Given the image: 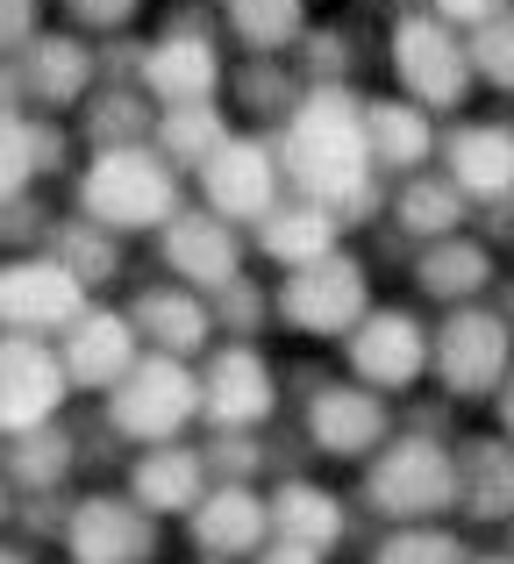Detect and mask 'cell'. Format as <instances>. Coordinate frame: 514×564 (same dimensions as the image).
Instances as JSON below:
<instances>
[{
	"instance_id": "obj_12",
	"label": "cell",
	"mask_w": 514,
	"mask_h": 564,
	"mask_svg": "<svg viewBox=\"0 0 514 564\" xmlns=\"http://www.w3.org/2000/svg\"><path fill=\"white\" fill-rule=\"evenodd\" d=\"M194 186H200V207H215V215L237 221V229H258V221L293 193L286 165H278V143L251 137V129H237V137L194 172Z\"/></svg>"
},
{
	"instance_id": "obj_36",
	"label": "cell",
	"mask_w": 514,
	"mask_h": 564,
	"mask_svg": "<svg viewBox=\"0 0 514 564\" xmlns=\"http://www.w3.org/2000/svg\"><path fill=\"white\" fill-rule=\"evenodd\" d=\"M472 65H479V86L493 94H514V14H493L472 43Z\"/></svg>"
},
{
	"instance_id": "obj_16",
	"label": "cell",
	"mask_w": 514,
	"mask_h": 564,
	"mask_svg": "<svg viewBox=\"0 0 514 564\" xmlns=\"http://www.w3.org/2000/svg\"><path fill=\"white\" fill-rule=\"evenodd\" d=\"M129 322H136L143 350H157V358H186L200 365L215 344H222V329H215V301L194 286H179V279H143L136 293H129Z\"/></svg>"
},
{
	"instance_id": "obj_11",
	"label": "cell",
	"mask_w": 514,
	"mask_h": 564,
	"mask_svg": "<svg viewBox=\"0 0 514 564\" xmlns=\"http://www.w3.org/2000/svg\"><path fill=\"white\" fill-rule=\"evenodd\" d=\"M57 551H65V564H157L165 557V522L129 486H94V494L72 500Z\"/></svg>"
},
{
	"instance_id": "obj_27",
	"label": "cell",
	"mask_w": 514,
	"mask_h": 564,
	"mask_svg": "<svg viewBox=\"0 0 514 564\" xmlns=\"http://www.w3.org/2000/svg\"><path fill=\"white\" fill-rule=\"evenodd\" d=\"M386 221L422 250V243H444V236H464V229H472V200H464V186L436 165V172H415V180L393 186Z\"/></svg>"
},
{
	"instance_id": "obj_21",
	"label": "cell",
	"mask_w": 514,
	"mask_h": 564,
	"mask_svg": "<svg viewBox=\"0 0 514 564\" xmlns=\"http://www.w3.org/2000/svg\"><path fill=\"white\" fill-rule=\"evenodd\" d=\"M364 129H372V165L379 180H415V172H436V158H444V122H436L422 100L407 94H379L364 100Z\"/></svg>"
},
{
	"instance_id": "obj_25",
	"label": "cell",
	"mask_w": 514,
	"mask_h": 564,
	"mask_svg": "<svg viewBox=\"0 0 514 564\" xmlns=\"http://www.w3.org/2000/svg\"><path fill=\"white\" fill-rule=\"evenodd\" d=\"M229 86V65L208 36H157L143 51V94L157 108H194V100H215Z\"/></svg>"
},
{
	"instance_id": "obj_37",
	"label": "cell",
	"mask_w": 514,
	"mask_h": 564,
	"mask_svg": "<svg viewBox=\"0 0 514 564\" xmlns=\"http://www.w3.org/2000/svg\"><path fill=\"white\" fill-rule=\"evenodd\" d=\"M436 14H444V22H479V29H486L493 14H507V8H501V0H436Z\"/></svg>"
},
{
	"instance_id": "obj_43",
	"label": "cell",
	"mask_w": 514,
	"mask_h": 564,
	"mask_svg": "<svg viewBox=\"0 0 514 564\" xmlns=\"http://www.w3.org/2000/svg\"><path fill=\"white\" fill-rule=\"evenodd\" d=\"M194 564H222V557H194Z\"/></svg>"
},
{
	"instance_id": "obj_19",
	"label": "cell",
	"mask_w": 514,
	"mask_h": 564,
	"mask_svg": "<svg viewBox=\"0 0 514 564\" xmlns=\"http://www.w3.org/2000/svg\"><path fill=\"white\" fill-rule=\"evenodd\" d=\"M57 350H65L72 386H79V393H94V400H108L114 386L151 358V350H143V336H136V322H129V307H108V301L86 307V315L57 336Z\"/></svg>"
},
{
	"instance_id": "obj_18",
	"label": "cell",
	"mask_w": 514,
	"mask_h": 564,
	"mask_svg": "<svg viewBox=\"0 0 514 564\" xmlns=\"http://www.w3.org/2000/svg\"><path fill=\"white\" fill-rule=\"evenodd\" d=\"M186 543H194V557H222V564H251L278 543L272 529V494H258V486H208V500H200L194 514H186Z\"/></svg>"
},
{
	"instance_id": "obj_39",
	"label": "cell",
	"mask_w": 514,
	"mask_h": 564,
	"mask_svg": "<svg viewBox=\"0 0 514 564\" xmlns=\"http://www.w3.org/2000/svg\"><path fill=\"white\" fill-rule=\"evenodd\" d=\"M493 429H501V436L514 443V379L501 386V400H493Z\"/></svg>"
},
{
	"instance_id": "obj_42",
	"label": "cell",
	"mask_w": 514,
	"mask_h": 564,
	"mask_svg": "<svg viewBox=\"0 0 514 564\" xmlns=\"http://www.w3.org/2000/svg\"><path fill=\"white\" fill-rule=\"evenodd\" d=\"M501 536H507V543H501V551H514V522H507V529H501Z\"/></svg>"
},
{
	"instance_id": "obj_30",
	"label": "cell",
	"mask_w": 514,
	"mask_h": 564,
	"mask_svg": "<svg viewBox=\"0 0 514 564\" xmlns=\"http://www.w3.org/2000/svg\"><path fill=\"white\" fill-rule=\"evenodd\" d=\"M43 250H51V258L57 264H72V272H79L86 279V286H122V236H114V229H100V221H86V215H51V243H43Z\"/></svg>"
},
{
	"instance_id": "obj_3",
	"label": "cell",
	"mask_w": 514,
	"mask_h": 564,
	"mask_svg": "<svg viewBox=\"0 0 514 564\" xmlns=\"http://www.w3.org/2000/svg\"><path fill=\"white\" fill-rule=\"evenodd\" d=\"M358 508L379 529H415V522H450L458 514V443L444 436H401L358 471Z\"/></svg>"
},
{
	"instance_id": "obj_24",
	"label": "cell",
	"mask_w": 514,
	"mask_h": 564,
	"mask_svg": "<svg viewBox=\"0 0 514 564\" xmlns=\"http://www.w3.org/2000/svg\"><path fill=\"white\" fill-rule=\"evenodd\" d=\"M458 522H479V529L514 522V443L501 429L458 436Z\"/></svg>"
},
{
	"instance_id": "obj_13",
	"label": "cell",
	"mask_w": 514,
	"mask_h": 564,
	"mask_svg": "<svg viewBox=\"0 0 514 564\" xmlns=\"http://www.w3.org/2000/svg\"><path fill=\"white\" fill-rule=\"evenodd\" d=\"M86 307H94V286L72 264H57L51 250H22L0 272V322H8V336H51L57 344Z\"/></svg>"
},
{
	"instance_id": "obj_20",
	"label": "cell",
	"mask_w": 514,
	"mask_h": 564,
	"mask_svg": "<svg viewBox=\"0 0 514 564\" xmlns=\"http://www.w3.org/2000/svg\"><path fill=\"white\" fill-rule=\"evenodd\" d=\"M436 165L464 186L472 207L514 200V122L501 115H472V122H450L444 129V158Z\"/></svg>"
},
{
	"instance_id": "obj_32",
	"label": "cell",
	"mask_w": 514,
	"mask_h": 564,
	"mask_svg": "<svg viewBox=\"0 0 514 564\" xmlns=\"http://www.w3.org/2000/svg\"><path fill=\"white\" fill-rule=\"evenodd\" d=\"M229 137H237V129H229V115L215 108V100H194V108H157V137H151V143H157V151H165L179 172H200Z\"/></svg>"
},
{
	"instance_id": "obj_6",
	"label": "cell",
	"mask_w": 514,
	"mask_h": 564,
	"mask_svg": "<svg viewBox=\"0 0 514 564\" xmlns=\"http://www.w3.org/2000/svg\"><path fill=\"white\" fill-rule=\"evenodd\" d=\"M343 379L372 386L386 400H407L422 379H436V322L407 301H379L343 344Z\"/></svg>"
},
{
	"instance_id": "obj_17",
	"label": "cell",
	"mask_w": 514,
	"mask_h": 564,
	"mask_svg": "<svg viewBox=\"0 0 514 564\" xmlns=\"http://www.w3.org/2000/svg\"><path fill=\"white\" fill-rule=\"evenodd\" d=\"M407 279H415V293L429 307L458 315V307H486L507 272H501V250L479 229H464V236H444V243H422L415 258H407Z\"/></svg>"
},
{
	"instance_id": "obj_10",
	"label": "cell",
	"mask_w": 514,
	"mask_h": 564,
	"mask_svg": "<svg viewBox=\"0 0 514 564\" xmlns=\"http://www.w3.org/2000/svg\"><path fill=\"white\" fill-rule=\"evenodd\" d=\"M278 408H286V379L264 358V344L222 336V344L200 358V414H208L215 436H258Z\"/></svg>"
},
{
	"instance_id": "obj_40",
	"label": "cell",
	"mask_w": 514,
	"mask_h": 564,
	"mask_svg": "<svg viewBox=\"0 0 514 564\" xmlns=\"http://www.w3.org/2000/svg\"><path fill=\"white\" fill-rule=\"evenodd\" d=\"M0 564H36V543H8V557Z\"/></svg>"
},
{
	"instance_id": "obj_8",
	"label": "cell",
	"mask_w": 514,
	"mask_h": 564,
	"mask_svg": "<svg viewBox=\"0 0 514 564\" xmlns=\"http://www.w3.org/2000/svg\"><path fill=\"white\" fill-rule=\"evenodd\" d=\"M386 65H393V86H401L407 100H422L429 115L464 108L472 86H479L472 43H458V29H450L444 14H407V22H393Z\"/></svg>"
},
{
	"instance_id": "obj_22",
	"label": "cell",
	"mask_w": 514,
	"mask_h": 564,
	"mask_svg": "<svg viewBox=\"0 0 514 564\" xmlns=\"http://www.w3.org/2000/svg\"><path fill=\"white\" fill-rule=\"evenodd\" d=\"M122 486L157 522H186V514L208 500L215 471H208V451H200V443H157V451H136L122 465Z\"/></svg>"
},
{
	"instance_id": "obj_31",
	"label": "cell",
	"mask_w": 514,
	"mask_h": 564,
	"mask_svg": "<svg viewBox=\"0 0 514 564\" xmlns=\"http://www.w3.org/2000/svg\"><path fill=\"white\" fill-rule=\"evenodd\" d=\"M79 137H86V151H129V143L157 137V115H151V100L129 94V86H100L79 108Z\"/></svg>"
},
{
	"instance_id": "obj_23",
	"label": "cell",
	"mask_w": 514,
	"mask_h": 564,
	"mask_svg": "<svg viewBox=\"0 0 514 564\" xmlns=\"http://www.w3.org/2000/svg\"><path fill=\"white\" fill-rule=\"evenodd\" d=\"M343 215L321 200H300V193H286V200L272 207V215L251 229V250L264 264H278V272H300V264H321L329 250H343Z\"/></svg>"
},
{
	"instance_id": "obj_34",
	"label": "cell",
	"mask_w": 514,
	"mask_h": 564,
	"mask_svg": "<svg viewBox=\"0 0 514 564\" xmlns=\"http://www.w3.org/2000/svg\"><path fill=\"white\" fill-rule=\"evenodd\" d=\"M229 36L243 43V57H278L300 36V0H229Z\"/></svg>"
},
{
	"instance_id": "obj_29",
	"label": "cell",
	"mask_w": 514,
	"mask_h": 564,
	"mask_svg": "<svg viewBox=\"0 0 514 564\" xmlns=\"http://www.w3.org/2000/svg\"><path fill=\"white\" fill-rule=\"evenodd\" d=\"M79 436H72L65 422H51V429H29V436H14V451H8V486L14 494H65V479L79 471Z\"/></svg>"
},
{
	"instance_id": "obj_14",
	"label": "cell",
	"mask_w": 514,
	"mask_h": 564,
	"mask_svg": "<svg viewBox=\"0 0 514 564\" xmlns=\"http://www.w3.org/2000/svg\"><path fill=\"white\" fill-rule=\"evenodd\" d=\"M72 393H79V386H72L65 350H57L51 336H8V344H0V429H8V436L65 422Z\"/></svg>"
},
{
	"instance_id": "obj_2",
	"label": "cell",
	"mask_w": 514,
	"mask_h": 564,
	"mask_svg": "<svg viewBox=\"0 0 514 564\" xmlns=\"http://www.w3.org/2000/svg\"><path fill=\"white\" fill-rule=\"evenodd\" d=\"M72 207L100 229L129 236H165L186 215V172L172 165L157 143H129V151H86L72 172Z\"/></svg>"
},
{
	"instance_id": "obj_35",
	"label": "cell",
	"mask_w": 514,
	"mask_h": 564,
	"mask_svg": "<svg viewBox=\"0 0 514 564\" xmlns=\"http://www.w3.org/2000/svg\"><path fill=\"white\" fill-rule=\"evenodd\" d=\"M200 451H208V471L222 486H258L264 471H272V457H264L258 436H208Z\"/></svg>"
},
{
	"instance_id": "obj_33",
	"label": "cell",
	"mask_w": 514,
	"mask_h": 564,
	"mask_svg": "<svg viewBox=\"0 0 514 564\" xmlns=\"http://www.w3.org/2000/svg\"><path fill=\"white\" fill-rule=\"evenodd\" d=\"M479 551L450 522H415V529H379L364 564H472Z\"/></svg>"
},
{
	"instance_id": "obj_38",
	"label": "cell",
	"mask_w": 514,
	"mask_h": 564,
	"mask_svg": "<svg viewBox=\"0 0 514 564\" xmlns=\"http://www.w3.org/2000/svg\"><path fill=\"white\" fill-rule=\"evenodd\" d=\"M251 564H329L321 551H300V543H272L264 557H251Z\"/></svg>"
},
{
	"instance_id": "obj_41",
	"label": "cell",
	"mask_w": 514,
	"mask_h": 564,
	"mask_svg": "<svg viewBox=\"0 0 514 564\" xmlns=\"http://www.w3.org/2000/svg\"><path fill=\"white\" fill-rule=\"evenodd\" d=\"M472 564H514V551H479Z\"/></svg>"
},
{
	"instance_id": "obj_5",
	"label": "cell",
	"mask_w": 514,
	"mask_h": 564,
	"mask_svg": "<svg viewBox=\"0 0 514 564\" xmlns=\"http://www.w3.org/2000/svg\"><path fill=\"white\" fill-rule=\"evenodd\" d=\"M100 422L114 429V436L129 443V451H157V443H179L194 422H208L200 414V365L186 358H143L136 372L114 386L108 400H100Z\"/></svg>"
},
{
	"instance_id": "obj_15",
	"label": "cell",
	"mask_w": 514,
	"mask_h": 564,
	"mask_svg": "<svg viewBox=\"0 0 514 564\" xmlns=\"http://www.w3.org/2000/svg\"><path fill=\"white\" fill-rule=\"evenodd\" d=\"M151 243H157V272L179 279V286H194V293H208V301L251 272V243H243V229L222 221L215 207H186V215L172 221L165 236H151Z\"/></svg>"
},
{
	"instance_id": "obj_9",
	"label": "cell",
	"mask_w": 514,
	"mask_h": 564,
	"mask_svg": "<svg viewBox=\"0 0 514 564\" xmlns=\"http://www.w3.org/2000/svg\"><path fill=\"white\" fill-rule=\"evenodd\" d=\"M300 436L321 465H358L364 471L401 436V408H393L386 393H372V386H358V379H329L321 393L300 400Z\"/></svg>"
},
{
	"instance_id": "obj_7",
	"label": "cell",
	"mask_w": 514,
	"mask_h": 564,
	"mask_svg": "<svg viewBox=\"0 0 514 564\" xmlns=\"http://www.w3.org/2000/svg\"><path fill=\"white\" fill-rule=\"evenodd\" d=\"M507 379H514V329L493 301L436 322V393L450 408H493Z\"/></svg>"
},
{
	"instance_id": "obj_26",
	"label": "cell",
	"mask_w": 514,
	"mask_h": 564,
	"mask_svg": "<svg viewBox=\"0 0 514 564\" xmlns=\"http://www.w3.org/2000/svg\"><path fill=\"white\" fill-rule=\"evenodd\" d=\"M272 529L278 543H300V551H343L350 543V500L321 479H278L272 486Z\"/></svg>"
},
{
	"instance_id": "obj_4",
	"label": "cell",
	"mask_w": 514,
	"mask_h": 564,
	"mask_svg": "<svg viewBox=\"0 0 514 564\" xmlns=\"http://www.w3.org/2000/svg\"><path fill=\"white\" fill-rule=\"evenodd\" d=\"M272 286H278V329L315 350H343L358 336V322L379 307V272L358 250H329L321 264L278 272Z\"/></svg>"
},
{
	"instance_id": "obj_28",
	"label": "cell",
	"mask_w": 514,
	"mask_h": 564,
	"mask_svg": "<svg viewBox=\"0 0 514 564\" xmlns=\"http://www.w3.org/2000/svg\"><path fill=\"white\" fill-rule=\"evenodd\" d=\"M22 72L36 79V115H72L94 100V51L79 36H43L36 51H22Z\"/></svg>"
},
{
	"instance_id": "obj_1",
	"label": "cell",
	"mask_w": 514,
	"mask_h": 564,
	"mask_svg": "<svg viewBox=\"0 0 514 564\" xmlns=\"http://www.w3.org/2000/svg\"><path fill=\"white\" fill-rule=\"evenodd\" d=\"M278 165H286V186L300 200H321L343 215V229H372L386 221L393 186L379 180L372 165V129H364V100L350 86H307V100L286 115L278 129Z\"/></svg>"
}]
</instances>
